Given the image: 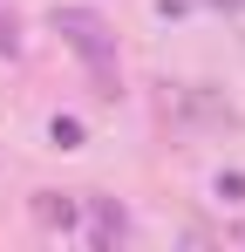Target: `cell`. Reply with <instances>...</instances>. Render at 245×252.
<instances>
[{
	"mask_svg": "<svg viewBox=\"0 0 245 252\" xmlns=\"http://www.w3.org/2000/svg\"><path fill=\"white\" fill-rule=\"evenodd\" d=\"M55 34L89 62L95 95H102V102H116V95H122V75H116V34H109V21H102L95 7H55Z\"/></svg>",
	"mask_w": 245,
	"mask_h": 252,
	"instance_id": "cell-1",
	"label": "cell"
},
{
	"mask_svg": "<svg viewBox=\"0 0 245 252\" xmlns=\"http://www.w3.org/2000/svg\"><path fill=\"white\" fill-rule=\"evenodd\" d=\"M89 211H95V246H109V239H122V232H129V218H122L116 198H89Z\"/></svg>",
	"mask_w": 245,
	"mask_h": 252,
	"instance_id": "cell-2",
	"label": "cell"
},
{
	"mask_svg": "<svg viewBox=\"0 0 245 252\" xmlns=\"http://www.w3.org/2000/svg\"><path fill=\"white\" fill-rule=\"evenodd\" d=\"M41 218H48V225H75V205H68V198H61V191H41Z\"/></svg>",
	"mask_w": 245,
	"mask_h": 252,
	"instance_id": "cell-3",
	"label": "cell"
},
{
	"mask_svg": "<svg viewBox=\"0 0 245 252\" xmlns=\"http://www.w3.org/2000/svg\"><path fill=\"white\" fill-rule=\"evenodd\" d=\"M211 191H218L225 205H239V198H245V170H218V184H211Z\"/></svg>",
	"mask_w": 245,
	"mask_h": 252,
	"instance_id": "cell-4",
	"label": "cell"
},
{
	"mask_svg": "<svg viewBox=\"0 0 245 252\" xmlns=\"http://www.w3.org/2000/svg\"><path fill=\"white\" fill-rule=\"evenodd\" d=\"M0 55H21V21L0 14Z\"/></svg>",
	"mask_w": 245,
	"mask_h": 252,
	"instance_id": "cell-5",
	"label": "cell"
}]
</instances>
